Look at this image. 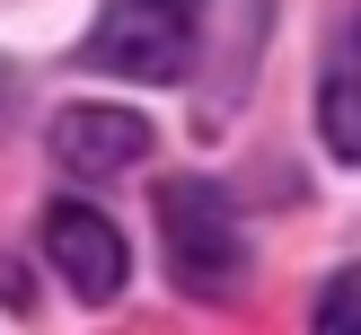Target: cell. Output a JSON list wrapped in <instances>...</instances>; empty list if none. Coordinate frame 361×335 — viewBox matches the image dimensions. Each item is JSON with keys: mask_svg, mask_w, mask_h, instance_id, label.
<instances>
[{"mask_svg": "<svg viewBox=\"0 0 361 335\" xmlns=\"http://www.w3.org/2000/svg\"><path fill=\"white\" fill-rule=\"evenodd\" d=\"M159 256H168V282L185 300H229L247 282V238L238 212L212 176H168L159 185Z\"/></svg>", "mask_w": 361, "mask_h": 335, "instance_id": "obj_1", "label": "cell"}, {"mask_svg": "<svg viewBox=\"0 0 361 335\" xmlns=\"http://www.w3.org/2000/svg\"><path fill=\"white\" fill-rule=\"evenodd\" d=\"M317 133H326V150L344 159V168H361V53L326 71V88H317Z\"/></svg>", "mask_w": 361, "mask_h": 335, "instance_id": "obj_5", "label": "cell"}, {"mask_svg": "<svg viewBox=\"0 0 361 335\" xmlns=\"http://www.w3.org/2000/svg\"><path fill=\"white\" fill-rule=\"evenodd\" d=\"M44 256H53V274H62L88 309H106V300L123 291V274H133L123 229L106 221L97 203H71V194H62V203H44Z\"/></svg>", "mask_w": 361, "mask_h": 335, "instance_id": "obj_3", "label": "cell"}, {"mask_svg": "<svg viewBox=\"0 0 361 335\" xmlns=\"http://www.w3.org/2000/svg\"><path fill=\"white\" fill-rule=\"evenodd\" d=\"M203 53V0H106L80 35V71L106 80H185Z\"/></svg>", "mask_w": 361, "mask_h": 335, "instance_id": "obj_2", "label": "cell"}, {"mask_svg": "<svg viewBox=\"0 0 361 335\" xmlns=\"http://www.w3.org/2000/svg\"><path fill=\"white\" fill-rule=\"evenodd\" d=\"M53 159L71 176H123L133 159H150V123L133 106H62L53 115Z\"/></svg>", "mask_w": 361, "mask_h": 335, "instance_id": "obj_4", "label": "cell"}, {"mask_svg": "<svg viewBox=\"0 0 361 335\" xmlns=\"http://www.w3.org/2000/svg\"><path fill=\"white\" fill-rule=\"evenodd\" d=\"M309 335H361V264L326 274V291H317V317H309Z\"/></svg>", "mask_w": 361, "mask_h": 335, "instance_id": "obj_6", "label": "cell"}]
</instances>
